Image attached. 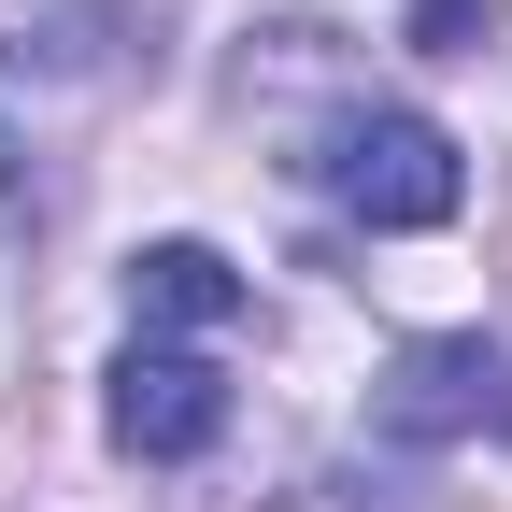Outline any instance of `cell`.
<instances>
[{"mask_svg":"<svg viewBox=\"0 0 512 512\" xmlns=\"http://www.w3.org/2000/svg\"><path fill=\"white\" fill-rule=\"evenodd\" d=\"M370 427L413 441V456H456V441H512V342L484 328H441V342H399L370 384Z\"/></svg>","mask_w":512,"mask_h":512,"instance_id":"obj_2","label":"cell"},{"mask_svg":"<svg viewBox=\"0 0 512 512\" xmlns=\"http://www.w3.org/2000/svg\"><path fill=\"white\" fill-rule=\"evenodd\" d=\"M313 171H328V200H342L356 228H441V214L470 200V157H456V128H427V114H399V100L342 114Z\"/></svg>","mask_w":512,"mask_h":512,"instance_id":"obj_1","label":"cell"},{"mask_svg":"<svg viewBox=\"0 0 512 512\" xmlns=\"http://www.w3.org/2000/svg\"><path fill=\"white\" fill-rule=\"evenodd\" d=\"M100 427H114V456L185 470V456H214V441H228V370L185 356V342H128L114 384H100Z\"/></svg>","mask_w":512,"mask_h":512,"instance_id":"obj_3","label":"cell"},{"mask_svg":"<svg viewBox=\"0 0 512 512\" xmlns=\"http://www.w3.org/2000/svg\"><path fill=\"white\" fill-rule=\"evenodd\" d=\"M242 299L256 285L228 271L214 242H143V256H128V313H143V328H228Z\"/></svg>","mask_w":512,"mask_h":512,"instance_id":"obj_4","label":"cell"}]
</instances>
